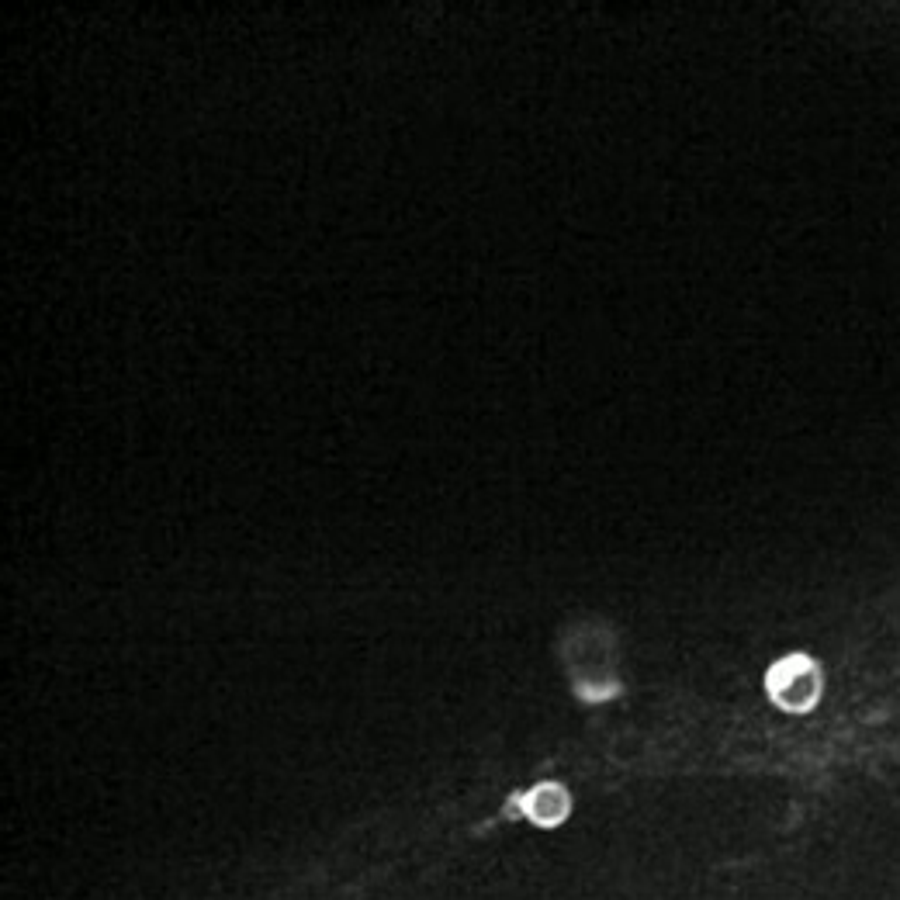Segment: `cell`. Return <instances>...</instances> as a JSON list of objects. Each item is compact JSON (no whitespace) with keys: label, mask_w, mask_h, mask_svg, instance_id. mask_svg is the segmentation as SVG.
Returning <instances> with one entry per match:
<instances>
[{"label":"cell","mask_w":900,"mask_h":900,"mask_svg":"<svg viewBox=\"0 0 900 900\" xmlns=\"http://www.w3.org/2000/svg\"><path fill=\"white\" fill-rule=\"evenodd\" d=\"M765 693L786 714H807V710L817 707V700L824 693L821 665L804 655V651H793V655L779 658L765 672Z\"/></svg>","instance_id":"6da1fadb"},{"label":"cell","mask_w":900,"mask_h":900,"mask_svg":"<svg viewBox=\"0 0 900 900\" xmlns=\"http://www.w3.org/2000/svg\"><path fill=\"white\" fill-rule=\"evenodd\" d=\"M506 817H523L537 828H561L572 814V793L561 783H537L530 790H520L502 807Z\"/></svg>","instance_id":"7a4b0ae2"}]
</instances>
